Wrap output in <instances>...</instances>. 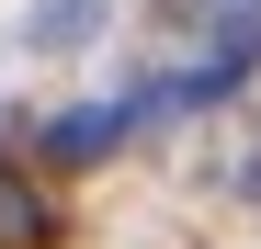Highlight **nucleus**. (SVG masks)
Returning a JSON list of instances; mask_svg holds the SVG:
<instances>
[{
	"label": "nucleus",
	"mask_w": 261,
	"mask_h": 249,
	"mask_svg": "<svg viewBox=\"0 0 261 249\" xmlns=\"http://www.w3.org/2000/svg\"><path fill=\"white\" fill-rule=\"evenodd\" d=\"M57 215H46V193H23V181H0V249H46Z\"/></svg>",
	"instance_id": "nucleus-3"
},
{
	"label": "nucleus",
	"mask_w": 261,
	"mask_h": 249,
	"mask_svg": "<svg viewBox=\"0 0 261 249\" xmlns=\"http://www.w3.org/2000/svg\"><path fill=\"white\" fill-rule=\"evenodd\" d=\"M102 23H114V0H34V23H23V34H34L46 57H68V46H91Z\"/></svg>",
	"instance_id": "nucleus-2"
},
{
	"label": "nucleus",
	"mask_w": 261,
	"mask_h": 249,
	"mask_svg": "<svg viewBox=\"0 0 261 249\" xmlns=\"http://www.w3.org/2000/svg\"><path fill=\"white\" fill-rule=\"evenodd\" d=\"M125 124H137L125 102H80V113H57V124H46V159H57V170H91V159H114V147H125Z\"/></svg>",
	"instance_id": "nucleus-1"
}]
</instances>
